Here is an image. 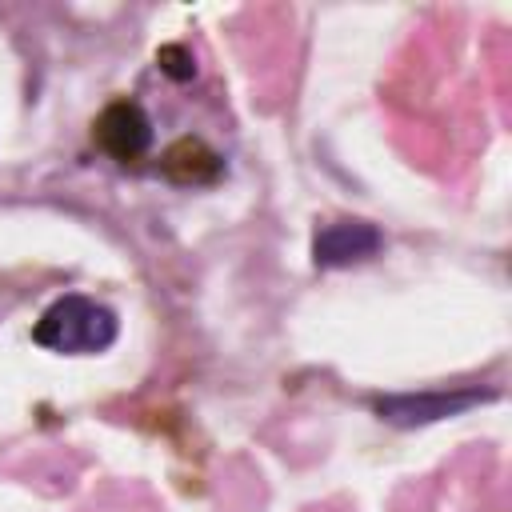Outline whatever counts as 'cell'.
Here are the masks:
<instances>
[{
	"label": "cell",
	"mask_w": 512,
	"mask_h": 512,
	"mask_svg": "<svg viewBox=\"0 0 512 512\" xmlns=\"http://www.w3.org/2000/svg\"><path fill=\"white\" fill-rule=\"evenodd\" d=\"M92 136H96V144H100L104 152H112L116 160H136V156L148 148V140H152V124H148V116H144L140 104H132V100H112V104L96 116Z\"/></svg>",
	"instance_id": "2"
},
{
	"label": "cell",
	"mask_w": 512,
	"mask_h": 512,
	"mask_svg": "<svg viewBox=\"0 0 512 512\" xmlns=\"http://www.w3.org/2000/svg\"><path fill=\"white\" fill-rule=\"evenodd\" d=\"M480 392H420V396H388L376 404V412L392 424H424V420H440V416H456L472 404H480Z\"/></svg>",
	"instance_id": "4"
},
{
	"label": "cell",
	"mask_w": 512,
	"mask_h": 512,
	"mask_svg": "<svg viewBox=\"0 0 512 512\" xmlns=\"http://www.w3.org/2000/svg\"><path fill=\"white\" fill-rule=\"evenodd\" d=\"M380 248V232L364 220H340V224H328L316 232L312 240V252H316V264L324 268H340V264H356L364 256H372Z\"/></svg>",
	"instance_id": "3"
},
{
	"label": "cell",
	"mask_w": 512,
	"mask_h": 512,
	"mask_svg": "<svg viewBox=\"0 0 512 512\" xmlns=\"http://www.w3.org/2000/svg\"><path fill=\"white\" fill-rule=\"evenodd\" d=\"M32 336L52 352H100L116 340V316L88 296H64L40 316Z\"/></svg>",
	"instance_id": "1"
},
{
	"label": "cell",
	"mask_w": 512,
	"mask_h": 512,
	"mask_svg": "<svg viewBox=\"0 0 512 512\" xmlns=\"http://www.w3.org/2000/svg\"><path fill=\"white\" fill-rule=\"evenodd\" d=\"M164 172H168L172 180H180V184H204V180H212V176L220 172V160H216V152H208L200 140L184 136V140H176V144L164 152Z\"/></svg>",
	"instance_id": "5"
}]
</instances>
